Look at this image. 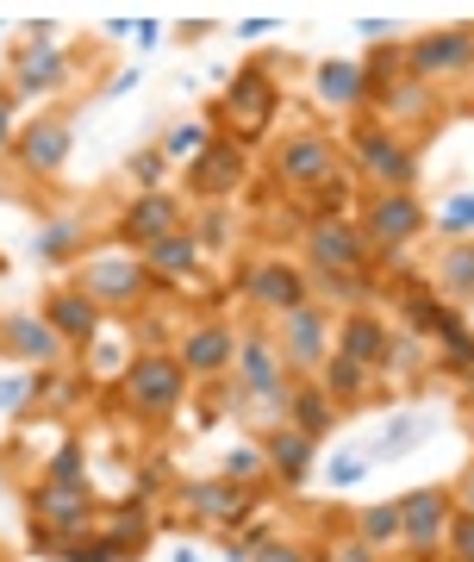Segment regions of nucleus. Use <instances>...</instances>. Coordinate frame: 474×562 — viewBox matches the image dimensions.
Here are the masks:
<instances>
[{"label": "nucleus", "mask_w": 474, "mask_h": 562, "mask_svg": "<svg viewBox=\"0 0 474 562\" xmlns=\"http://www.w3.org/2000/svg\"><path fill=\"white\" fill-rule=\"evenodd\" d=\"M381 106H387L394 120H425V113L437 106V88H425V81H413V76H406V81H399V88H394V94H387Z\"/></svg>", "instance_id": "nucleus-36"}, {"label": "nucleus", "mask_w": 474, "mask_h": 562, "mask_svg": "<svg viewBox=\"0 0 474 562\" xmlns=\"http://www.w3.org/2000/svg\"><path fill=\"white\" fill-rule=\"evenodd\" d=\"M269 338H275L281 362H287V375H294V382H313L318 369L331 362V344H337L331 306H325V301H306V306H294V313H281Z\"/></svg>", "instance_id": "nucleus-5"}, {"label": "nucleus", "mask_w": 474, "mask_h": 562, "mask_svg": "<svg viewBox=\"0 0 474 562\" xmlns=\"http://www.w3.org/2000/svg\"><path fill=\"white\" fill-rule=\"evenodd\" d=\"M331 350L362 362V369H381V357H387V319H381V313H350V319L337 325Z\"/></svg>", "instance_id": "nucleus-25"}, {"label": "nucleus", "mask_w": 474, "mask_h": 562, "mask_svg": "<svg viewBox=\"0 0 474 562\" xmlns=\"http://www.w3.org/2000/svg\"><path fill=\"white\" fill-rule=\"evenodd\" d=\"M119 401L132 406L144 425H162L176 419L181 401H188V375H181V362L169 350H138L119 369Z\"/></svg>", "instance_id": "nucleus-2"}, {"label": "nucleus", "mask_w": 474, "mask_h": 562, "mask_svg": "<svg viewBox=\"0 0 474 562\" xmlns=\"http://www.w3.org/2000/svg\"><path fill=\"white\" fill-rule=\"evenodd\" d=\"M450 494H455V513H474V462L450 482Z\"/></svg>", "instance_id": "nucleus-46"}, {"label": "nucleus", "mask_w": 474, "mask_h": 562, "mask_svg": "<svg viewBox=\"0 0 474 562\" xmlns=\"http://www.w3.org/2000/svg\"><path fill=\"white\" fill-rule=\"evenodd\" d=\"M406 76L425 81V88L469 81L474 76V32L443 25V32H418V38H406Z\"/></svg>", "instance_id": "nucleus-9"}, {"label": "nucleus", "mask_w": 474, "mask_h": 562, "mask_svg": "<svg viewBox=\"0 0 474 562\" xmlns=\"http://www.w3.org/2000/svg\"><path fill=\"white\" fill-rule=\"evenodd\" d=\"M462 387H469V401H474V369H469V375H462Z\"/></svg>", "instance_id": "nucleus-49"}, {"label": "nucleus", "mask_w": 474, "mask_h": 562, "mask_svg": "<svg viewBox=\"0 0 474 562\" xmlns=\"http://www.w3.org/2000/svg\"><path fill=\"white\" fill-rule=\"evenodd\" d=\"M450 519H455L450 487H413V494H399V550H406V562H443Z\"/></svg>", "instance_id": "nucleus-8"}, {"label": "nucleus", "mask_w": 474, "mask_h": 562, "mask_svg": "<svg viewBox=\"0 0 474 562\" xmlns=\"http://www.w3.org/2000/svg\"><path fill=\"white\" fill-rule=\"evenodd\" d=\"M244 176H250V150H244V138H213L194 162H188V188H194L200 201H225V194H237Z\"/></svg>", "instance_id": "nucleus-18"}, {"label": "nucleus", "mask_w": 474, "mask_h": 562, "mask_svg": "<svg viewBox=\"0 0 474 562\" xmlns=\"http://www.w3.org/2000/svg\"><path fill=\"white\" fill-rule=\"evenodd\" d=\"M232 375H237V387L250 394V406H262L257 419L287 425V387H294V375H287V362H281L275 338H269L262 325H244V331H237Z\"/></svg>", "instance_id": "nucleus-3"}, {"label": "nucleus", "mask_w": 474, "mask_h": 562, "mask_svg": "<svg viewBox=\"0 0 474 562\" xmlns=\"http://www.w3.org/2000/svg\"><path fill=\"white\" fill-rule=\"evenodd\" d=\"M125 176L138 181V194H162V176H169L162 144H150V150H132V157H125Z\"/></svg>", "instance_id": "nucleus-39"}, {"label": "nucleus", "mask_w": 474, "mask_h": 562, "mask_svg": "<svg viewBox=\"0 0 474 562\" xmlns=\"http://www.w3.org/2000/svg\"><path fill=\"white\" fill-rule=\"evenodd\" d=\"M250 562H306V550H300V543H287V538H269Z\"/></svg>", "instance_id": "nucleus-45"}, {"label": "nucleus", "mask_w": 474, "mask_h": 562, "mask_svg": "<svg viewBox=\"0 0 474 562\" xmlns=\"http://www.w3.org/2000/svg\"><path fill=\"white\" fill-rule=\"evenodd\" d=\"M262 457H269V482H281L287 494H300V487L313 482L318 443L306 438V431H294V425H275V431L262 438Z\"/></svg>", "instance_id": "nucleus-22"}, {"label": "nucleus", "mask_w": 474, "mask_h": 562, "mask_svg": "<svg viewBox=\"0 0 474 562\" xmlns=\"http://www.w3.org/2000/svg\"><path fill=\"white\" fill-rule=\"evenodd\" d=\"M176 362H181V375H188V382H225V375H232V362H237V331L225 319L194 325V331H181Z\"/></svg>", "instance_id": "nucleus-14"}, {"label": "nucleus", "mask_w": 474, "mask_h": 562, "mask_svg": "<svg viewBox=\"0 0 474 562\" xmlns=\"http://www.w3.org/2000/svg\"><path fill=\"white\" fill-rule=\"evenodd\" d=\"M181 213H188V206L176 201V194H138V201L125 206V213H119V244H125V250H150V244H162L169 238V232H181Z\"/></svg>", "instance_id": "nucleus-20"}, {"label": "nucleus", "mask_w": 474, "mask_h": 562, "mask_svg": "<svg viewBox=\"0 0 474 562\" xmlns=\"http://www.w3.org/2000/svg\"><path fill=\"white\" fill-rule=\"evenodd\" d=\"M287 425H294V431H306V438L318 443L337 425V401L318 382H294V387H287Z\"/></svg>", "instance_id": "nucleus-26"}, {"label": "nucleus", "mask_w": 474, "mask_h": 562, "mask_svg": "<svg viewBox=\"0 0 474 562\" xmlns=\"http://www.w3.org/2000/svg\"><path fill=\"white\" fill-rule=\"evenodd\" d=\"M325 562H381V550H369V543L356 538V531H343V538H331Z\"/></svg>", "instance_id": "nucleus-44"}, {"label": "nucleus", "mask_w": 474, "mask_h": 562, "mask_svg": "<svg viewBox=\"0 0 474 562\" xmlns=\"http://www.w3.org/2000/svg\"><path fill=\"white\" fill-rule=\"evenodd\" d=\"M425 369H431L425 338H413V331H387V357H381L375 375H394L399 387H418V382H425Z\"/></svg>", "instance_id": "nucleus-28"}, {"label": "nucleus", "mask_w": 474, "mask_h": 562, "mask_svg": "<svg viewBox=\"0 0 474 562\" xmlns=\"http://www.w3.org/2000/svg\"><path fill=\"white\" fill-rule=\"evenodd\" d=\"M69 150H76V120L69 113H38L13 138V157H20L25 176H57L63 162H69Z\"/></svg>", "instance_id": "nucleus-16"}, {"label": "nucleus", "mask_w": 474, "mask_h": 562, "mask_svg": "<svg viewBox=\"0 0 474 562\" xmlns=\"http://www.w3.org/2000/svg\"><path fill=\"white\" fill-rule=\"evenodd\" d=\"M443 562H474V513H455L443 531Z\"/></svg>", "instance_id": "nucleus-42"}, {"label": "nucleus", "mask_w": 474, "mask_h": 562, "mask_svg": "<svg viewBox=\"0 0 474 562\" xmlns=\"http://www.w3.org/2000/svg\"><path fill=\"white\" fill-rule=\"evenodd\" d=\"M437 232L450 244H462V238H474V194H455L443 213H437Z\"/></svg>", "instance_id": "nucleus-41"}, {"label": "nucleus", "mask_w": 474, "mask_h": 562, "mask_svg": "<svg viewBox=\"0 0 474 562\" xmlns=\"http://www.w3.org/2000/svg\"><path fill=\"white\" fill-rule=\"evenodd\" d=\"M25 513H32V543L38 550H57L69 538H88L100 519V501L94 487H57V482H38L25 494Z\"/></svg>", "instance_id": "nucleus-4"}, {"label": "nucleus", "mask_w": 474, "mask_h": 562, "mask_svg": "<svg viewBox=\"0 0 474 562\" xmlns=\"http://www.w3.org/2000/svg\"><path fill=\"white\" fill-rule=\"evenodd\" d=\"M81 238H88V232H81L76 213H57L50 225L32 232V257L38 262H81Z\"/></svg>", "instance_id": "nucleus-29"}, {"label": "nucleus", "mask_w": 474, "mask_h": 562, "mask_svg": "<svg viewBox=\"0 0 474 562\" xmlns=\"http://www.w3.org/2000/svg\"><path fill=\"white\" fill-rule=\"evenodd\" d=\"M337 144L325 138V132H287V138L269 144V176H275V188H287V194H318L325 181H337L343 169H337Z\"/></svg>", "instance_id": "nucleus-6"}, {"label": "nucleus", "mask_w": 474, "mask_h": 562, "mask_svg": "<svg viewBox=\"0 0 474 562\" xmlns=\"http://www.w3.org/2000/svg\"><path fill=\"white\" fill-rule=\"evenodd\" d=\"M0 344L20 362H32V375H38V369H57V362L69 357V344L50 331V319H44V313H20V306L0 313Z\"/></svg>", "instance_id": "nucleus-19"}, {"label": "nucleus", "mask_w": 474, "mask_h": 562, "mask_svg": "<svg viewBox=\"0 0 474 562\" xmlns=\"http://www.w3.org/2000/svg\"><path fill=\"white\" fill-rule=\"evenodd\" d=\"M437 369L455 375V382L474 369V331H469V319H450L443 331H437Z\"/></svg>", "instance_id": "nucleus-32"}, {"label": "nucleus", "mask_w": 474, "mask_h": 562, "mask_svg": "<svg viewBox=\"0 0 474 562\" xmlns=\"http://www.w3.org/2000/svg\"><path fill=\"white\" fill-rule=\"evenodd\" d=\"M362 475H369V462H362V457L331 462V487H350V482H362Z\"/></svg>", "instance_id": "nucleus-47"}, {"label": "nucleus", "mask_w": 474, "mask_h": 562, "mask_svg": "<svg viewBox=\"0 0 474 562\" xmlns=\"http://www.w3.org/2000/svg\"><path fill=\"white\" fill-rule=\"evenodd\" d=\"M350 157H356V176L369 181L375 194H413L418 157H413V144L399 138V132H387V125H362L356 144H350Z\"/></svg>", "instance_id": "nucleus-7"}, {"label": "nucleus", "mask_w": 474, "mask_h": 562, "mask_svg": "<svg viewBox=\"0 0 474 562\" xmlns=\"http://www.w3.org/2000/svg\"><path fill=\"white\" fill-rule=\"evenodd\" d=\"M218 113L232 125H244V132H262L269 113H275V81H269V69H262V63L237 69V81L225 88V106H218Z\"/></svg>", "instance_id": "nucleus-23"}, {"label": "nucleus", "mask_w": 474, "mask_h": 562, "mask_svg": "<svg viewBox=\"0 0 474 562\" xmlns=\"http://www.w3.org/2000/svg\"><path fill=\"white\" fill-rule=\"evenodd\" d=\"M218 475H225V482H237V487H250V494H257V487L269 482V457H262V443H232V450L218 457Z\"/></svg>", "instance_id": "nucleus-33"}, {"label": "nucleus", "mask_w": 474, "mask_h": 562, "mask_svg": "<svg viewBox=\"0 0 474 562\" xmlns=\"http://www.w3.org/2000/svg\"><path fill=\"white\" fill-rule=\"evenodd\" d=\"M313 382L325 387V394H331L337 406H356L362 394H369V382H375V369H362V362H350V357H337V350H331V362L318 369Z\"/></svg>", "instance_id": "nucleus-31"}, {"label": "nucleus", "mask_w": 474, "mask_h": 562, "mask_svg": "<svg viewBox=\"0 0 474 562\" xmlns=\"http://www.w3.org/2000/svg\"><path fill=\"white\" fill-rule=\"evenodd\" d=\"M76 288L88 294V301H100L106 313H132V306H144V294L157 288L150 281V269H144L138 250H125V244H94V250H81L76 262Z\"/></svg>", "instance_id": "nucleus-1"}, {"label": "nucleus", "mask_w": 474, "mask_h": 562, "mask_svg": "<svg viewBox=\"0 0 474 562\" xmlns=\"http://www.w3.org/2000/svg\"><path fill=\"white\" fill-rule=\"evenodd\" d=\"M362 76H369V101H387L399 81H406V44H387L375 57L362 63Z\"/></svg>", "instance_id": "nucleus-34"}, {"label": "nucleus", "mask_w": 474, "mask_h": 562, "mask_svg": "<svg viewBox=\"0 0 474 562\" xmlns=\"http://www.w3.org/2000/svg\"><path fill=\"white\" fill-rule=\"evenodd\" d=\"M469 331H474V301H469Z\"/></svg>", "instance_id": "nucleus-51"}, {"label": "nucleus", "mask_w": 474, "mask_h": 562, "mask_svg": "<svg viewBox=\"0 0 474 562\" xmlns=\"http://www.w3.org/2000/svg\"><path fill=\"white\" fill-rule=\"evenodd\" d=\"M399 313H406V331H413V338H437V331L455 319V313L437 301V294H413V301L399 306Z\"/></svg>", "instance_id": "nucleus-35"}, {"label": "nucleus", "mask_w": 474, "mask_h": 562, "mask_svg": "<svg viewBox=\"0 0 474 562\" xmlns=\"http://www.w3.org/2000/svg\"><path fill=\"white\" fill-rule=\"evenodd\" d=\"M181 506H188L200 525H213V531H237V525L257 519V494L237 487V482H225V475H213V482H188L181 487Z\"/></svg>", "instance_id": "nucleus-17"}, {"label": "nucleus", "mask_w": 474, "mask_h": 562, "mask_svg": "<svg viewBox=\"0 0 474 562\" xmlns=\"http://www.w3.org/2000/svg\"><path fill=\"white\" fill-rule=\"evenodd\" d=\"M313 276L318 294H331V301H362L369 294V276H325V269H306Z\"/></svg>", "instance_id": "nucleus-43"}, {"label": "nucleus", "mask_w": 474, "mask_h": 562, "mask_svg": "<svg viewBox=\"0 0 474 562\" xmlns=\"http://www.w3.org/2000/svg\"><path fill=\"white\" fill-rule=\"evenodd\" d=\"M437 301H474V238L462 244H443V257H437Z\"/></svg>", "instance_id": "nucleus-27"}, {"label": "nucleus", "mask_w": 474, "mask_h": 562, "mask_svg": "<svg viewBox=\"0 0 474 562\" xmlns=\"http://www.w3.org/2000/svg\"><path fill=\"white\" fill-rule=\"evenodd\" d=\"M350 531L369 550H399V501H375V506H356V519H350Z\"/></svg>", "instance_id": "nucleus-30"}, {"label": "nucleus", "mask_w": 474, "mask_h": 562, "mask_svg": "<svg viewBox=\"0 0 474 562\" xmlns=\"http://www.w3.org/2000/svg\"><path fill=\"white\" fill-rule=\"evenodd\" d=\"M306 262L325 269V276H369L375 250H369L356 220H313L306 225Z\"/></svg>", "instance_id": "nucleus-12"}, {"label": "nucleus", "mask_w": 474, "mask_h": 562, "mask_svg": "<svg viewBox=\"0 0 474 562\" xmlns=\"http://www.w3.org/2000/svg\"><path fill=\"white\" fill-rule=\"evenodd\" d=\"M0 562H7V557H0Z\"/></svg>", "instance_id": "nucleus-52"}, {"label": "nucleus", "mask_w": 474, "mask_h": 562, "mask_svg": "<svg viewBox=\"0 0 474 562\" xmlns=\"http://www.w3.org/2000/svg\"><path fill=\"white\" fill-rule=\"evenodd\" d=\"M44 482H57V487H88V450H81L76 438L57 443V457H50V469H44Z\"/></svg>", "instance_id": "nucleus-37"}, {"label": "nucleus", "mask_w": 474, "mask_h": 562, "mask_svg": "<svg viewBox=\"0 0 474 562\" xmlns=\"http://www.w3.org/2000/svg\"><path fill=\"white\" fill-rule=\"evenodd\" d=\"M44 319H50V331H57L69 350H88V344L106 331V306L88 301L81 288H57V294L44 301Z\"/></svg>", "instance_id": "nucleus-21"}, {"label": "nucleus", "mask_w": 474, "mask_h": 562, "mask_svg": "<svg viewBox=\"0 0 474 562\" xmlns=\"http://www.w3.org/2000/svg\"><path fill=\"white\" fill-rule=\"evenodd\" d=\"M13 106H20L13 101V88H0V144H7V132H13Z\"/></svg>", "instance_id": "nucleus-48"}, {"label": "nucleus", "mask_w": 474, "mask_h": 562, "mask_svg": "<svg viewBox=\"0 0 474 562\" xmlns=\"http://www.w3.org/2000/svg\"><path fill=\"white\" fill-rule=\"evenodd\" d=\"M69 76H76V63L50 44V25H32V32H25V44H20V57H13V101L57 94Z\"/></svg>", "instance_id": "nucleus-13"}, {"label": "nucleus", "mask_w": 474, "mask_h": 562, "mask_svg": "<svg viewBox=\"0 0 474 562\" xmlns=\"http://www.w3.org/2000/svg\"><path fill=\"white\" fill-rule=\"evenodd\" d=\"M313 94H318V106L356 113V106H369V76H362V63L331 57V63H318L313 69Z\"/></svg>", "instance_id": "nucleus-24"}, {"label": "nucleus", "mask_w": 474, "mask_h": 562, "mask_svg": "<svg viewBox=\"0 0 474 562\" xmlns=\"http://www.w3.org/2000/svg\"><path fill=\"white\" fill-rule=\"evenodd\" d=\"M356 225H362V238H369L375 257H399V250L431 225V213H425L418 194H369V206H362Z\"/></svg>", "instance_id": "nucleus-11"}, {"label": "nucleus", "mask_w": 474, "mask_h": 562, "mask_svg": "<svg viewBox=\"0 0 474 562\" xmlns=\"http://www.w3.org/2000/svg\"><path fill=\"white\" fill-rule=\"evenodd\" d=\"M244 301L257 313H269V319H281V313L313 301V276L287 257H250L244 262Z\"/></svg>", "instance_id": "nucleus-10"}, {"label": "nucleus", "mask_w": 474, "mask_h": 562, "mask_svg": "<svg viewBox=\"0 0 474 562\" xmlns=\"http://www.w3.org/2000/svg\"><path fill=\"white\" fill-rule=\"evenodd\" d=\"M144 269H150V281L176 288V294H206V250H200V238L188 225L169 232L162 244H150L144 250Z\"/></svg>", "instance_id": "nucleus-15"}, {"label": "nucleus", "mask_w": 474, "mask_h": 562, "mask_svg": "<svg viewBox=\"0 0 474 562\" xmlns=\"http://www.w3.org/2000/svg\"><path fill=\"white\" fill-rule=\"evenodd\" d=\"M188 232L200 238V250H225V244H232V213H225V206H206V213H194Z\"/></svg>", "instance_id": "nucleus-40"}, {"label": "nucleus", "mask_w": 474, "mask_h": 562, "mask_svg": "<svg viewBox=\"0 0 474 562\" xmlns=\"http://www.w3.org/2000/svg\"><path fill=\"white\" fill-rule=\"evenodd\" d=\"M469 438H474V406H469Z\"/></svg>", "instance_id": "nucleus-50"}, {"label": "nucleus", "mask_w": 474, "mask_h": 562, "mask_svg": "<svg viewBox=\"0 0 474 562\" xmlns=\"http://www.w3.org/2000/svg\"><path fill=\"white\" fill-rule=\"evenodd\" d=\"M213 138H218V132H213L206 120H188V125H176V132L162 138V157H169V162H181V157L194 162V157H200V150H206Z\"/></svg>", "instance_id": "nucleus-38"}]
</instances>
